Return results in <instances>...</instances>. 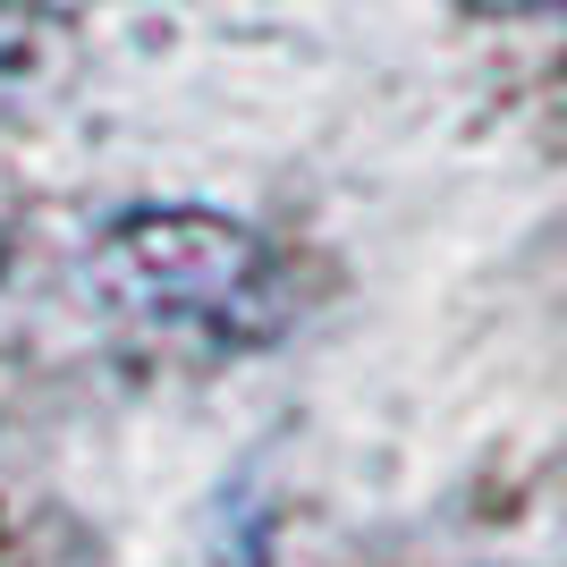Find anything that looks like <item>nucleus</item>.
<instances>
[{
	"mask_svg": "<svg viewBox=\"0 0 567 567\" xmlns=\"http://www.w3.org/2000/svg\"><path fill=\"white\" fill-rule=\"evenodd\" d=\"M85 288L111 322L178 348H255L288 322L280 255L220 213H127L94 237Z\"/></svg>",
	"mask_w": 567,
	"mask_h": 567,
	"instance_id": "f257e3e1",
	"label": "nucleus"
},
{
	"mask_svg": "<svg viewBox=\"0 0 567 567\" xmlns=\"http://www.w3.org/2000/svg\"><path fill=\"white\" fill-rule=\"evenodd\" d=\"M0 262H9V246H0Z\"/></svg>",
	"mask_w": 567,
	"mask_h": 567,
	"instance_id": "f03ea898",
	"label": "nucleus"
}]
</instances>
